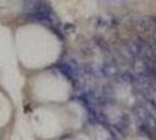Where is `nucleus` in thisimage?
<instances>
[{
  "mask_svg": "<svg viewBox=\"0 0 156 140\" xmlns=\"http://www.w3.org/2000/svg\"><path fill=\"white\" fill-rule=\"evenodd\" d=\"M30 18L39 22H51L52 14L50 12H33L30 13Z\"/></svg>",
  "mask_w": 156,
  "mask_h": 140,
  "instance_id": "1",
  "label": "nucleus"
},
{
  "mask_svg": "<svg viewBox=\"0 0 156 140\" xmlns=\"http://www.w3.org/2000/svg\"><path fill=\"white\" fill-rule=\"evenodd\" d=\"M137 140H147V139H144V138H140V139H137Z\"/></svg>",
  "mask_w": 156,
  "mask_h": 140,
  "instance_id": "2",
  "label": "nucleus"
}]
</instances>
